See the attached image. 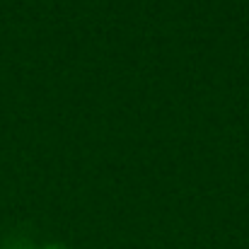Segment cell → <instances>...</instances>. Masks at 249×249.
I'll return each mask as SVG.
<instances>
[{
	"label": "cell",
	"instance_id": "2",
	"mask_svg": "<svg viewBox=\"0 0 249 249\" xmlns=\"http://www.w3.org/2000/svg\"><path fill=\"white\" fill-rule=\"evenodd\" d=\"M41 249H68L66 245H44Z\"/></svg>",
	"mask_w": 249,
	"mask_h": 249
},
{
	"label": "cell",
	"instance_id": "1",
	"mask_svg": "<svg viewBox=\"0 0 249 249\" xmlns=\"http://www.w3.org/2000/svg\"><path fill=\"white\" fill-rule=\"evenodd\" d=\"M2 249H34V245L29 242V240H24V237H15V240H7Z\"/></svg>",
	"mask_w": 249,
	"mask_h": 249
}]
</instances>
